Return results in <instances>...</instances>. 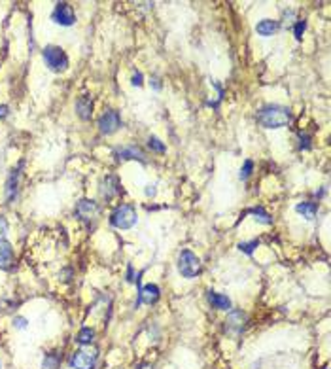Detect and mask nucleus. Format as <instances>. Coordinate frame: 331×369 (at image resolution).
<instances>
[{
  "label": "nucleus",
  "mask_w": 331,
  "mask_h": 369,
  "mask_svg": "<svg viewBox=\"0 0 331 369\" xmlns=\"http://www.w3.org/2000/svg\"><path fill=\"white\" fill-rule=\"evenodd\" d=\"M246 320H248V316L242 311H229V314H227V328L233 330L235 333H240L244 330V325H246Z\"/></svg>",
  "instance_id": "obj_12"
},
{
  "label": "nucleus",
  "mask_w": 331,
  "mask_h": 369,
  "mask_svg": "<svg viewBox=\"0 0 331 369\" xmlns=\"http://www.w3.org/2000/svg\"><path fill=\"white\" fill-rule=\"evenodd\" d=\"M51 17H53V21H55L57 25H61V27L74 25V21H76L74 8L70 6L69 2H59L55 6V10H53V13H51Z\"/></svg>",
  "instance_id": "obj_5"
},
{
  "label": "nucleus",
  "mask_w": 331,
  "mask_h": 369,
  "mask_svg": "<svg viewBox=\"0 0 331 369\" xmlns=\"http://www.w3.org/2000/svg\"><path fill=\"white\" fill-rule=\"evenodd\" d=\"M27 324H29V322H27V318H23V316H15V318H13V325H15L17 330H25Z\"/></svg>",
  "instance_id": "obj_28"
},
{
  "label": "nucleus",
  "mask_w": 331,
  "mask_h": 369,
  "mask_svg": "<svg viewBox=\"0 0 331 369\" xmlns=\"http://www.w3.org/2000/svg\"><path fill=\"white\" fill-rule=\"evenodd\" d=\"M121 127V116L116 110H106L99 118V129L102 135H114Z\"/></svg>",
  "instance_id": "obj_7"
},
{
  "label": "nucleus",
  "mask_w": 331,
  "mask_h": 369,
  "mask_svg": "<svg viewBox=\"0 0 331 369\" xmlns=\"http://www.w3.org/2000/svg\"><path fill=\"white\" fill-rule=\"evenodd\" d=\"M248 214H252V216H254V220H256V222H259V224H263V225H271V224H273L271 214H269L263 207L250 208V210H248Z\"/></svg>",
  "instance_id": "obj_19"
},
{
  "label": "nucleus",
  "mask_w": 331,
  "mask_h": 369,
  "mask_svg": "<svg viewBox=\"0 0 331 369\" xmlns=\"http://www.w3.org/2000/svg\"><path fill=\"white\" fill-rule=\"evenodd\" d=\"M142 83H144L142 74H140V72H135V74H133V85H135V88H140Z\"/></svg>",
  "instance_id": "obj_29"
},
{
  "label": "nucleus",
  "mask_w": 331,
  "mask_h": 369,
  "mask_svg": "<svg viewBox=\"0 0 331 369\" xmlns=\"http://www.w3.org/2000/svg\"><path fill=\"white\" fill-rule=\"evenodd\" d=\"M259 246V241L257 238H254V241H250V243H240L238 244V250L244 252V254H248V256H252L254 254V248H257Z\"/></svg>",
  "instance_id": "obj_22"
},
{
  "label": "nucleus",
  "mask_w": 331,
  "mask_h": 369,
  "mask_svg": "<svg viewBox=\"0 0 331 369\" xmlns=\"http://www.w3.org/2000/svg\"><path fill=\"white\" fill-rule=\"evenodd\" d=\"M17 182H19V169H13L10 178L6 182V199L13 201L15 199V193H17Z\"/></svg>",
  "instance_id": "obj_18"
},
{
  "label": "nucleus",
  "mask_w": 331,
  "mask_h": 369,
  "mask_svg": "<svg viewBox=\"0 0 331 369\" xmlns=\"http://www.w3.org/2000/svg\"><path fill=\"white\" fill-rule=\"evenodd\" d=\"M13 262V248L12 244L6 243V241H2L0 243V269L6 271Z\"/></svg>",
  "instance_id": "obj_15"
},
{
  "label": "nucleus",
  "mask_w": 331,
  "mask_h": 369,
  "mask_svg": "<svg viewBox=\"0 0 331 369\" xmlns=\"http://www.w3.org/2000/svg\"><path fill=\"white\" fill-rule=\"evenodd\" d=\"M57 365H59V358L55 354H46L42 369H57Z\"/></svg>",
  "instance_id": "obj_23"
},
{
  "label": "nucleus",
  "mask_w": 331,
  "mask_h": 369,
  "mask_svg": "<svg viewBox=\"0 0 331 369\" xmlns=\"http://www.w3.org/2000/svg\"><path fill=\"white\" fill-rule=\"evenodd\" d=\"M257 123L265 129H280L292 123V112L280 104H265L257 112Z\"/></svg>",
  "instance_id": "obj_1"
},
{
  "label": "nucleus",
  "mask_w": 331,
  "mask_h": 369,
  "mask_svg": "<svg viewBox=\"0 0 331 369\" xmlns=\"http://www.w3.org/2000/svg\"><path fill=\"white\" fill-rule=\"evenodd\" d=\"M76 112L81 119H91L93 116V100L89 97H80L76 102Z\"/></svg>",
  "instance_id": "obj_14"
},
{
  "label": "nucleus",
  "mask_w": 331,
  "mask_h": 369,
  "mask_svg": "<svg viewBox=\"0 0 331 369\" xmlns=\"http://www.w3.org/2000/svg\"><path fill=\"white\" fill-rule=\"evenodd\" d=\"M324 369H327V367H324Z\"/></svg>",
  "instance_id": "obj_35"
},
{
  "label": "nucleus",
  "mask_w": 331,
  "mask_h": 369,
  "mask_svg": "<svg viewBox=\"0 0 331 369\" xmlns=\"http://www.w3.org/2000/svg\"><path fill=\"white\" fill-rule=\"evenodd\" d=\"M8 114H10V108L6 104H0V118H6Z\"/></svg>",
  "instance_id": "obj_31"
},
{
  "label": "nucleus",
  "mask_w": 331,
  "mask_h": 369,
  "mask_svg": "<svg viewBox=\"0 0 331 369\" xmlns=\"http://www.w3.org/2000/svg\"><path fill=\"white\" fill-rule=\"evenodd\" d=\"M97 362V354L87 351H76L70 358V367L72 369H93Z\"/></svg>",
  "instance_id": "obj_8"
},
{
  "label": "nucleus",
  "mask_w": 331,
  "mask_h": 369,
  "mask_svg": "<svg viewBox=\"0 0 331 369\" xmlns=\"http://www.w3.org/2000/svg\"><path fill=\"white\" fill-rule=\"evenodd\" d=\"M178 273L184 278H195L201 273V259L191 250H182L178 254Z\"/></svg>",
  "instance_id": "obj_4"
},
{
  "label": "nucleus",
  "mask_w": 331,
  "mask_h": 369,
  "mask_svg": "<svg viewBox=\"0 0 331 369\" xmlns=\"http://www.w3.org/2000/svg\"><path fill=\"white\" fill-rule=\"evenodd\" d=\"M114 156L118 161H129V159H137L140 163H146V156H144V151L135 144H129V146H119L114 150Z\"/></svg>",
  "instance_id": "obj_9"
},
{
  "label": "nucleus",
  "mask_w": 331,
  "mask_h": 369,
  "mask_svg": "<svg viewBox=\"0 0 331 369\" xmlns=\"http://www.w3.org/2000/svg\"><path fill=\"white\" fill-rule=\"evenodd\" d=\"M148 146H150V150L157 151V154H165V150H167V146L163 144V142L157 137H150V138H148Z\"/></svg>",
  "instance_id": "obj_21"
},
{
  "label": "nucleus",
  "mask_w": 331,
  "mask_h": 369,
  "mask_svg": "<svg viewBox=\"0 0 331 369\" xmlns=\"http://www.w3.org/2000/svg\"><path fill=\"white\" fill-rule=\"evenodd\" d=\"M159 295H161V290H159L157 284H146V286H142L140 292H138L137 305H140V303H144V305H153V303L159 299Z\"/></svg>",
  "instance_id": "obj_10"
},
{
  "label": "nucleus",
  "mask_w": 331,
  "mask_h": 369,
  "mask_svg": "<svg viewBox=\"0 0 331 369\" xmlns=\"http://www.w3.org/2000/svg\"><path fill=\"white\" fill-rule=\"evenodd\" d=\"M95 339V332L91 330V328H83V330H80V333H78V337H76V341H78V344H81V346H85V344H91Z\"/></svg>",
  "instance_id": "obj_20"
},
{
  "label": "nucleus",
  "mask_w": 331,
  "mask_h": 369,
  "mask_svg": "<svg viewBox=\"0 0 331 369\" xmlns=\"http://www.w3.org/2000/svg\"><path fill=\"white\" fill-rule=\"evenodd\" d=\"M137 208L133 205H119L116 207L112 214H110V224L118 229H131L133 225L137 224Z\"/></svg>",
  "instance_id": "obj_3"
},
{
  "label": "nucleus",
  "mask_w": 331,
  "mask_h": 369,
  "mask_svg": "<svg viewBox=\"0 0 331 369\" xmlns=\"http://www.w3.org/2000/svg\"><path fill=\"white\" fill-rule=\"evenodd\" d=\"M299 140H301V148H303V150H308V148H311V144H308V142H311V137H308V135H305V133H299Z\"/></svg>",
  "instance_id": "obj_27"
},
{
  "label": "nucleus",
  "mask_w": 331,
  "mask_h": 369,
  "mask_svg": "<svg viewBox=\"0 0 331 369\" xmlns=\"http://www.w3.org/2000/svg\"><path fill=\"white\" fill-rule=\"evenodd\" d=\"M0 369H2V362H0Z\"/></svg>",
  "instance_id": "obj_34"
},
{
  "label": "nucleus",
  "mask_w": 331,
  "mask_h": 369,
  "mask_svg": "<svg viewBox=\"0 0 331 369\" xmlns=\"http://www.w3.org/2000/svg\"><path fill=\"white\" fill-rule=\"evenodd\" d=\"M276 29H278V23L273 21V19H261V21L256 25V32L263 38L273 36V34L276 32Z\"/></svg>",
  "instance_id": "obj_17"
},
{
  "label": "nucleus",
  "mask_w": 331,
  "mask_h": 369,
  "mask_svg": "<svg viewBox=\"0 0 331 369\" xmlns=\"http://www.w3.org/2000/svg\"><path fill=\"white\" fill-rule=\"evenodd\" d=\"M208 303L218 309V311H231V299L224 294H218V292H208Z\"/></svg>",
  "instance_id": "obj_13"
},
{
  "label": "nucleus",
  "mask_w": 331,
  "mask_h": 369,
  "mask_svg": "<svg viewBox=\"0 0 331 369\" xmlns=\"http://www.w3.org/2000/svg\"><path fill=\"white\" fill-rule=\"evenodd\" d=\"M42 57H44L46 67L53 72H64L69 69V57H67L63 48H59V46H46Z\"/></svg>",
  "instance_id": "obj_2"
},
{
  "label": "nucleus",
  "mask_w": 331,
  "mask_h": 369,
  "mask_svg": "<svg viewBox=\"0 0 331 369\" xmlns=\"http://www.w3.org/2000/svg\"><path fill=\"white\" fill-rule=\"evenodd\" d=\"M305 29H306L305 21H297V23H295V29H294L295 40H301V38H303V32H305Z\"/></svg>",
  "instance_id": "obj_25"
},
{
  "label": "nucleus",
  "mask_w": 331,
  "mask_h": 369,
  "mask_svg": "<svg viewBox=\"0 0 331 369\" xmlns=\"http://www.w3.org/2000/svg\"><path fill=\"white\" fill-rule=\"evenodd\" d=\"M295 212L299 214V216H303L305 220H314L316 218V212H318V205L316 203H311V201H303V203H299L297 207H295Z\"/></svg>",
  "instance_id": "obj_16"
},
{
  "label": "nucleus",
  "mask_w": 331,
  "mask_h": 369,
  "mask_svg": "<svg viewBox=\"0 0 331 369\" xmlns=\"http://www.w3.org/2000/svg\"><path fill=\"white\" fill-rule=\"evenodd\" d=\"M118 193H119L118 176L108 175L106 178H102V184H100V195H102L106 201H110V199H114Z\"/></svg>",
  "instance_id": "obj_11"
},
{
  "label": "nucleus",
  "mask_w": 331,
  "mask_h": 369,
  "mask_svg": "<svg viewBox=\"0 0 331 369\" xmlns=\"http://www.w3.org/2000/svg\"><path fill=\"white\" fill-rule=\"evenodd\" d=\"M99 205L95 203L93 199H80L76 203V208H74V214L76 218H80L81 222H91L99 216Z\"/></svg>",
  "instance_id": "obj_6"
},
{
  "label": "nucleus",
  "mask_w": 331,
  "mask_h": 369,
  "mask_svg": "<svg viewBox=\"0 0 331 369\" xmlns=\"http://www.w3.org/2000/svg\"><path fill=\"white\" fill-rule=\"evenodd\" d=\"M138 369H153V367H151V365H148V363H144V365H140Z\"/></svg>",
  "instance_id": "obj_33"
},
{
  "label": "nucleus",
  "mask_w": 331,
  "mask_h": 369,
  "mask_svg": "<svg viewBox=\"0 0 331 369\" xmlns=\"http://www.w3.org/2000/svg\"><path fill=\"white\" fill-rule=\"evenodd\" d=\"M146 195H148V197H153V195H156V186H148V188H146Z\"/></svg>",
  "instance_id": "obj_32"
},
{
  "label": "nucleus",
  "mask_w": 331,
  "mask_h": 369,
  "mask_svg": "<svg viewBox=\"0 0 331 369\" xmlns=\"http://www.w3.org/2000/svg\"><path fill=\"white\" fill-rule=\"evenodd\" d=\"M252 170H254V161H252V159H246L242 165V169H240V178H242V180H248L252 175Z\"/></svg>",
  "instance_id": "obj_24"
},
{
  "label": "nucleus",
  "mask_w": 331,
  "mask_h": 369,
  "mask_svg": "<svg viewBox=\"0 0 331 369\" xmlns=\"http://www.w3.org/2000/svg\"><path fill=\"white\" fill-rule=\"evenodd\" d=\"M294 17H295V12L294 10H290V12H284V19H286V21H284V23H292V21H294Z\"/></svg>",
  "instance_id": "obj_30"
},
{
  "label": "nucleus",
  "mask_w": 331,
  "mask_h": 369,
  "mask_svg": "<svg viewBox=\"0 0 331 369\" xmlns=\"http://www.w3.org/2000/svg\"><path fill=\"white\" fill-rule=\"evenodd\" d=\"M6 233H8V222H6V218L0 214V243L6 238Z\"/></svg>",
  "instance_id": "obj_26"
}]
</instances>
